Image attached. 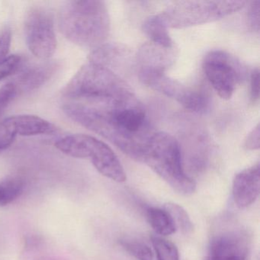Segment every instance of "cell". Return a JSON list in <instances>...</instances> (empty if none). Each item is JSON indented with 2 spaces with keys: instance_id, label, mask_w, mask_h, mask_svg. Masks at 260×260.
<instances>
[{
  "instance_id": "1",
  "label": "cell",
  "mask_w": 260,
  "mask_h": 260,
  "mask_svg": "<svg viewBox=\"0 0 260 260\" xmlns=\"http://www.w3.org/2000/svg\"><path fill=\"white\" fill-rule=\"evenodd\" d=\"M59 27L70 42L82 47L98 48L110 31L106 4L99 0L70 1L61 9Z\"/></svg>"
},
{
  "instance_id": "2",
  "label": "cell",
  "mask_w": 260,
  "mask_h": 260,
  "mask_svg": "<svg viewBox=\"0 0 260 260\" xmlns=\"http://www.w3.org/2000/svg\"><path fill=\"white\" fill-rule=\"evenodd\" d=\"M139 162L147 164L179 194L194 192L196 183L185 173L177 140L166 132L149 135L141 150Z\"/></svg>"
},
{
  "instance_id": "3",
  "label": "cell",
  "mask_w": 260,
  "mask_h": 260,
  "mask_svg": "<svg viewBox=\"0 0 260 260\" xmlns=\"http://www.w3.org/2000/svg\"><path fill=\"white\" fill-rule=\"evenodd\" d=\"M128 85L109 68L89 61L63 88V96L89 103H104L132 93Z\"/></svg>"
},
{
  "instance_id": "4",
  "label": "cell",
  "mask_w": 260,
  "mask_h": 260,
  "mask_svg": "<svg viewBox=\"0 0 260 260\" xmlns=\"http://www.w3.org/2000/svg\"><path fill=\"white\" fill-rule=\"evenodd\" d=\"M246 1L186 0L173 3L159 14L167 28H183L223 19L241 10Z\"/></svg>"
},
{
  "instance_id": "5",
  "label": "cell",
  "mask_w": 260,
  "mask_h": 260,
  "mask_svg": "<svg viewBox=\"0 0 260 260\" xmlns=\"http://www.w3.org/2000/svg\"><path fill=\"white\" fill-rule=\"evenodd\" d=\"M139 77L144 84L176 100L187 110L202 113L208 109L209 100L203 91L184 86L170 78L165 71L140 69Z\"/></svg>"
},
{
  "instance_id": "6",
  "label": "cell",
  "mask_w": 260,
  "mask_h": 260,
  "mask_svg": "<svg viewBox=\"0 0 260 260\" xmlns=\"http://www.w3.org/2000/svg\"><path fill=\"white\" fill-rule=\"evenodd\" d=\"M202 69L214 90L223 100L232 97L236 86L245 76L241 63L223 51H213L207 54Z\"/></svg>"
},
{
  "instance_id": "7",
  "label": "cell",
  "mask_w": 260,
  "mask_h": 260,
  "mask_svg": "<svg viewBox=\"0 0 260 260\" xmlns=\"http://www.w3.org/2000/svg\"><path fill=\"white\" fill-rule=\"evenodd\" d=\"M25 38L30 51L43 60L51 58L57 49V38L51 13L43 7H35L27 13Z\"/></svg>"
},
{
  "instance_id": "8",
  "label": "cell",
  "mask_w": 260,
  "mask_h": 260,
  "mask_svg": "<svg viewBox=\"0 0 260 260\" xmlns=\"http://www.w3.org/2000/svg\"><path fill=\"white\" fill-rule=\"evenodd\" d=\"M90 158L92 164L103 176L117 182L127 179L125 171L115 152L106 143L86 135L84 142V159Z\"/></svg>"
},
{
  "instance_id": "9",
  "label": "cell",
  "mask_w": 260,
  "mask_h": 260,
  "mask_svg": "<svg viewBox=\"0 0 260 260\" xmlns=\"http://www.w3.org/2000/svg\"><path fill=\"white\" fill-rule=\"evenodd\" d=\"M249 241L242 230L220 233L211 240L208 260H247Z\"/></svg>"
},
{
  "instance_id": "10",
  "label": "cell",
  "mask_w": 260,
  "mask_h": 260,
  "mask_svg": "<svg viewBox=\"0 0 260 260\" xmlns=\"http://www.w3.org/2000/svg\"><path fill=\"white\" fill-rule=\"evenodd\" d=\"M260 191V167L256 164L237 173L233 181V197L238 208L250 206Z\"/></svg>"
},
{
  "instance_id": "11",
  "label": "cell",
  "mask_w": 260,
  "mask_h": 260,
  "mask_svg": "<svg viewBox=\"0 0 260 260\" xmlns=\"http://www.w3.org/2000/svg\"><path fill=\"white\" fill-rule=\"evenodd\" d=\"M56 61H45L26 68L13 82L18 94L31 92L44 86L58 71Z\"/></svg>"
},
{
  "instance_id": "12",
  "label": "cell",
  "mask_w": 260,
  "mask_h": 260,
  "mask_svg": "<svg viewBox=\"0 0 260 260\" xmlns=\"http://www.w3.org/2000/svg\"><path fill=\"white\" fill-rule=\"evenodd\" d=\"M5 120L16 135L20 136L54 135L59 132L52 123L36 115H14Z\"/></svg>"
},
{
  "instance_id": "13",
  "label": "cell",
  "mask_w": 260,
  "mask_h": 260,
  "mask_svg": "<svg viewBox=\"0 0 260 260\" xmlns=\"http://www.w3.org/2000/svg\"><path fill=\"white\" fill-rule=\"evenodd\" d=\"M172 48H164L150 42L143 45L138 55L140 69L166 70L173 62Z\"/></svg>"
},
{
  "instance_id": "14",
  "label": "cell",
  "mask_w": 260,
  "mask_h": 260,
  "mask_svg": "<svg viewBox=\"0 0 260 260\" xmlns=\"http://www.w3.org/2000/svg\"><path fill=\"white\" fill-rule=\"evenodd\" d=\"M167 28L159 15L150 16L146 19L143 25V30L151 41V43L164 48H172L173 41Z\"/></svg>"
},
{
  "instance_id": "15",
  "label": "cell",
  "mask_w": 260,
  "mask_h": 260,
  "mask_svg": "<svg viewBox=\"0 0 260 260\" xmlns=\"http://www.w3.org/2000/svg\"><path fill=\"white\" fill-rule=\"evenodd\" d=\"M146 215L150 226L158 235H172L176 232V225L170 214L164 208L149 207L146 210Z\"/></svg>"
},
{
  "instance_id": "16",
  "label": "cell",
  "mask_w": 260,
  "mask_h": 260,
  "mask_svg": "<svg viewBox=\"0 0 260 260\" xmlns=\"http://www.w3.org/2000/svg\"><path fill=\"white\" fill-rule=\"evenodd\" d=\"M164 209L170 214L176 230L179 229L182 234H188L192 232L193 223L188 215V212L180 205L176 203L165 204Z\"/></svg>"
},
{
  "instance_id": "17",
  "label": "cell",
  "mask_w": 260,
  "mask_h": 260,
  "mask_svg": "<svg viewBox=\"0 0 260 260\" xmlns=\"http://www.w3.org/2000/svg\"><path fill=\"white\" fill-rule=\"evenodd\" d=\"M151 243L157 260H179V251L174 243L159 236H152Z\"/></svg>"
},
{
  "instance_id": "18",
  "label": "cell",
  "mask_w": 260,
  "mask_h": 260,
  "mask_svg": "<svg viewBox=\"0 0 260 260\" xmlns=\"http://www.w3.org/2000/svg\"><path fill=\"white\" fill-rule=\"evenodd\" d=\"M23 191V182L13 178L0 183V206H5L16 200Z\"/></svg>"
},
{
  "instance_id": "19",
  "label": "cell",
  "mask_w": 260,
  "mask_h": 260,
  "mask_svg": "<svg viewBox=\"0 0 260 260\" xmlns=\"http://www.w3.org/2000/svg\"><path fill=\"white\" fill-rule=\"evenodd\" d=\"M119 244L137 260H153L151 249L142 242L123 239L119 240Z\"/></svg>"
},
{
  "instance_id": "20",
  "label": "cell",
  "mask_w": 260,
  "mask_h": 260,
  "mask_svg": "<svg viewBox=\"0 0 260 260\" xmlns=\"http://www.w3.org/2000/svg\"><path fill=\"white\" fill-rule=\"evenodd\" d=\"M22 58L20 55L13 54L0 61V81L13 75L20 68Z\"/></svg>"
},
{
  "instance_id": "21",
  "label": "cell",
  "mask_w": 260,
  "mask_h": 260,
  "mask_svg": "<svg viewBox=\"0 0 260 260\" xmlns=\"http://www.w3.org/2000/svg\"><path fill=\"white\" fill-rule=\"evenodd\" d=\"M17 95V90L13 83H7L0 89V118Z\"/></svg>"
},
{
  "instance_id": "22",
  "label": "cell",
  "mask_w": 260,
  "mask_h": 260,
  "mask_svg": "<svg viewBox=\"0 0 260 260\" xmlns=\"http://www.w3.org/2000/svg\"><path fill=\"white\" fill-rule=\"evenodd\" d=\"M17 135L4 119L0 122V152L11 147Z\"/></svg>"
},
{
  "instance_id": "23",
  "label": "cell",
  "mask_w": 260,
  "mask_h": 260,
  "mask_svg": "<svg viewBox=\"0 0 260 260\" xmlns=\"http://www.w3.org/2000/svg\"><path fill=\"white\" fill-rule=\"evenodd\" d=\"M248 23L251 29L259 32L260 28V1L256 0L251 4L248 11Z\"/></svg>"
},
{
  "instance_id": "24",
  "label": "cell",
  "mask_w": 260,
  "mask_h": 260,
  "mask_svg": "<svg viewBox=\"0 0 260 260\" xmlns=\"http://www.w3.org/2000/svg\"><path fill=\"white\" fill-rule=\"evenodd\" d=\"M12 42V30L6 27L0 33V61L8 57Z\"/></svg>"
},
{
  "instance_id": "25",
  "label": "cell",
  "mask_w": 260,
  "mask_h": 260,
  "mask_svg": "<svg viewBox=\"0 0 260 260\" xmlns=\"http://www.w3.org/2000/svg\"><path fill=\"white\" fill-rule=\"evenodd\" d=\"M259 124H257L246 137L245 141V147L250 150H258L260 146Z\"/></svg>"
},
{
  "instance_id": "26",
  "label": "cell",
  "mask_w": 260,
  "mask_h": 260,
  "mask_svg": "<svg viewBox=\"0 0 260 260\" xmlns=\"http://www.w3.org/2000/svg\"><path fill=\"white\" fill-rule=\"evenodd\" d=\"M250 95L254 102L259 99V70L255 68L250 74Z\"/></svg>"
}]
</instances>
